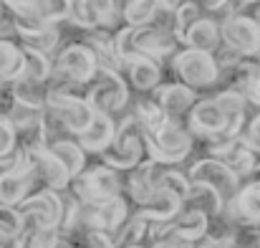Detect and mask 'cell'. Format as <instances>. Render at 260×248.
I'll list each match as a JSON object with an SVG mask.
<instances>
[{
  "label": "cell",
  "mask_w": 260,
  "mask_h": 248,
  "mask_svg": "<svg viewBox=\"0 0 260 248\" xmlns=\"http://www.w3.org/2000/svg\"><path fill=\"white\" fill-rule=\"evenodd\" d=\"M20 215V233H33L41 228H58L63 215V200L56 190H38L28 195L18 208Z\"/></svg>",
  "instance_id": "8"
},
{
  "label": "cell",
  "mask_w": 260,
  "mask_h": 248,
  "mask_svg": "<svg viewBox=\"0 0 260 248\" xmlns=\"http://www.w3.org/2000/svg\"><path fill=\"white\" fill-rule=\"evenodd\" d=\"M69 190L86 205H99V203H106L111 198H119L121 195V177L116 170L106 167L104 162H93L86 165V170L71 180Z\"/></svg>",
  "instance_id": "7"
},
{
  "label": "cell",
  "mask_w": 260,
  "mask_h": 248,
  "mask_svg": "<svg viewBox=\"0 0 260 248\" xmlns=\"http://www.w3.org/2000/svg\"><path fill=\"white\" fill-rule=\"evenodd\" d=\"M23 76V48L18 41H0V89H10Z\"/></svg>",
  "instance_id": "24"
},
{
  "label": "cell",
  "mask_w": 260,
  "mask_h": 248,
  "mask_svg": "<svg viewBox=\"0 0 260 248\" xmlns=\"http://www.w3.org/2000/svg\"><path fill=\"white\" fill-rule=\"evenodd\" d=\"M184 175H187V180H189L192 185H202V187L215 190L217 198H220L225 205L238 195V190H240V185H243V180H240L230 167L222 165V162L215 160V157H207V155H202L200 160H194Z\"/></svg>",
  "instance_id": "9"
},
{
  "label": "cell",
  "mask_w": 260,
  "mask_h": 248,
  "mask_svg": "<svg viewBox=\"0 0 260 248\" xmlns=\"http://www.w3.org/2000/svg\"><path fill=\"white\" fill-rule=\"evenodd\" d=\"M157 187H159V190H167L179 203H184V200L189 198V192H192V182L187 180V175H184L182 170H174V167H165V170H162Z\"/></svg>",
  "instance_id": "31"
},
{
  "label": "cell",
  "mask_w": 260,
  "mask_h": 248,
  "mask_svg": "<svg viewBox=\"0 0 260 248\" xmlns=\"http://www.w3.org/2000/svg\"><path fill=\"white\" fill-rule=\"evenodd\" d=\"M240 137L245 140V145H248L253 152H258L260 155V112L255 114V117L248 119V124H245V129H243Z\"/></svg>",
  "instance_id": "36"
},
{
  "label": "cell",
  "mask_w": 260,
  "mask_h": 248,
  "mask_svg": "<svg viewBox=\"0 0 260 248\" xmlns=\"http://www.w3.org/2000/svg\"><path fill=\"white\" fill-rule=\"evenodd\" d=\"M144 160H147V152H144V129H142V124L137 122V117L132 112L129 114H121V119H116L114 140L99 155V162H104L106 167H111L116 172H129V170H134Z\"/></svg>",
  "instance_id": "1"
},
{
  "label": "cell",
  "mask_w": 260,
  "mask_h": 248,
  "mask_svg": "<svg viewBox=\"0 0 260 248\" xmlns=\"http://www.w3.org/2000/svg\"><path fill=\"white\" fill-rule=\"evenodd\" d=\"M149 96L159 104V109L167 114V119H170V122H179V124H184V122H187L189 109H192V106H194V101L200 99L192 89H187L184 84H179V81L159 84Z\"/></svg>",
  "instance_id": "14"
},
{
  "label": "cell",
  "mask_w": 260,
  "mask_h": 248,
  "mask_svg": "<svg viewBox=\"0 0 260 248\" xmlns=\"http://www.w3.org/2000/svg\"><path fill=\"white\" fill-rule=\"evenodd\" d=\"M28 152H30V160H33V172H36L38 190H56V192L69 190L71 175L48 150L38 147V150H28Z\"/></svg>",
  "instance_id": "15"
},
{
  "label": "cell",
  "mask_w": 260,
  "mask_h": 248,
  "mask_svg": "<svg viewBox=\"0 0 260 248\" xmlns=\"http://www.w3.org/2000/svg\"><path fill=\"white\" fill-rule=\"evenodd\" d=\"M225 213L240 226H258L260 223V177L240 185L238 195L225 205Z\"/></svg>",
  "instance_id": "20"
},
{
  "label": "cell",
  "mask_w": 260,
  "mask_h": 248,
  "mask_svg": "<svg viewBox=\"0 0 260 248\" xmlns=\"http://www.w3.org/2000/svg\"><path fill=\"white\" fill-rule=\"evenodd\" d=\"M212 99L217 101V106L222 109V117H225V137L222 140L240 137L245 124H248V106H250L245 101V96L238 91H230V89H217L212 94Z\"/></svg>",
  "instance_id": "18"
},
{
  "label": "cell",
  "mask_w": 260,
  "mask_h": 248,
  "mask_svg": "<svg viewBox=\"0 0 260 248\" xmlns=\"http://www.w3.org/2000/svg\"><path fill=\"white\" fill-rule=\"evenodd\" d=\"M255 18H258V23H260V5L255 8Z\"/></svg>",
  "instance_id": "40"
},
{
  "label": "cell",
  "mask_w": 260,
  "mask_h": 248,
  "mask_svg": "<svg viewBox=\"0 0 260 248\" xmlns=\"http://www.w3.org/2000/svg\"><path fill=\"white\" fill-rule=\"evenodd\" d=\"M10 96L18 104H23V106L43 109L46 106V96H48V84H33V81H25V79H18L10 86Z\"/></svg>",
  "instance_id": "29"
},
{
  "label": "cell",
  "mask_w": 260,
  "mask_h": 248,
  "mask_svg": "<svg viewBox=\"0 0 260 248\" xmlns=\"http://www.w3.org/2000/svg\"><path fill=\"white\" fill-rule=\"evenodd\" d=\"M152 248H194V243L179 241L174 236H165V238H152Z\"/></svg>",
  "instance_id": "37"
},
{
  "label": "cell",
  "mask_w": 260,
  "mask_h": 248,
  "mask_svg": "<svg viewBox=\"0 0 260 248\" xmlns=\"http://www.w3.org/2000/svg\"><path fill=\"white\" fill-rule=\"evenodd\" d=\"M121 76L129 89H134L139 96H147L162 84V64L144 59V56H134L124 64Z\"/></svg>",
  "instance_id": "19"
},
{
  "label": "cell",
  "mask_w": 260,
  "mask_h": 248,
  "mask_svg": "<svg viewBox=\"0 0 260 248\" xmlns=\"http://www.w3.org/2000/svg\"><path fill=\"white\" fill-rule=\"evenodd\" d=\"M192 150H194V137L189 134L187 124H179V122H167L162 129L144 134L147 160H154L165 167L187 160Z\"/></svg>",
  "instance_id": "5"
},
{
  "label": "cell",
  "mask_w": 260,
  "mask_h": 248,
  "mask_svg": "<svg viewBox=\"0 0 260 248\" xmlns=\"http://www.w3.org/2000/svg\"><path fill=\"white\" fill-rule=\"evenodd\" d=\"M23 48V46H20ZM53 76V64L48 56L38 53V51H30V48H23V76L25 81L33 84H48Z\"/></svg>",
  "instance_id": "27"
},
{
  "label": "cell",
  "mask_w": 260,
  "mask_h": 248,
  "mask_svg": "<svg viewBox=\"0 0 260 248\" xmlns=\"http://www.w3.org/2000/svg\"><path fill=\"white\" fill-rule=\"evenodd\" d=\"M15 152H18V134L13 124L5 117H0V170H8L13 165Z\"/></svg>",
  "instance_id": "32"
},
{
  "label": "cell",
  "mask_w": 260,
  "mask_h": 248,
  "mask_svg": "<svg viewBox=\"0 0 260 248\" xmlns=\"http://www.w3.org/2000/svg\"><path fill=\"white\" fill-rule=\"evenodd\" d=\"M10 104H13L10 89H0V117H5V112L10 109Z\"/></svg>",
  "instance_id": "39"
},
{
  "label": "cell",
  "mask_w": 260,
  "mask_h": 248,
  "mask_svg": "<svg viewBox=\"0 0 260 248\" xmlns=\"http://www.w3.org/2000/svg\"><path fill=\"white\" fill-rule=\"evenodd\" d=\"M179 210H182V203L174 195H170L167 190H159L157 187V192L144 205H139L137 215H142L144 221H149L154 226H162V223H170Z\"/></svg>",
  "instance_id": "22"
},
{
  "label": "cell",
  "mask_w": 260,
  "mask_h": 248,
  "mask_svg": "<svg viewBox=\"0 0 260 248\" xmlns=\"http://www.w3.org/2000/svg\"><path fill=\"white\" fill-rule=\"evenodd\" d=\"M84 99L96 114H109L116 119L119 114L126 112V106L132 101V91H129L121 74L96 69L93 79L84 86Z\"/></svg>",
  "instance_id": "3"
},
{
  "label": "cell",
  "mask_w": 260,
  "mask_h": 248,
  "mask_svg": "<svg viewBox=\"0 0 260 248\" xmlns=\"http://www.w3.org/2000/svg\"><path fill=\"white\" fill-rule=\"evenodd\" d=\"M51 64H53V76H51L53 81H61L66 86H76V89H84L93 79L96 69H99L91 48L81 38L61 43V48L53 53Z\"/></svg>",
  "instance_id": "4"
},
{
  "label": "cell",
  "mask_w": 260,
  "mask_h": 248,
  "mask_svg": "<svg viewBox=\"0 0 260 248\" xmlns=\"http://www.w3.org/2000/svg\"><path fill=\"white\" fill-rule=\"evenodd\" d=\"M43 109H48L74 140L86 132L88 124L96 117V112L88 106L86 99L81 94H76V86H66L53 79L48 81V96H46Z\"/></svg>",
  "instance_id": "2"
},
{
  "label": "cell",
  "mask_w": 260,
  "mask_h": 248,
  "mask_svg": "<svg viewBox=\"0 0 260 248\" xmlns=\"http://www.w3.org/2000/svg\"><path fill=\"white\" fill-rule=\"evenodd\" d=\"M245 101L260 109V76H258V79H255L253 84H250V89L245 91Z\"/></svg>",
  "instance_id": "38"
},
{
  "label": "cell",
  "mask_w": 260,
  "mask_h": 248,
  "mask_svg": "<svg viewBox=\"0 0 260 248\" xmlns=\"http://www.w3.org/2000/svg\"><path fill=\"white\" fill-rule=\"evenodd\" d=\"M61 241L58 228H41L33 233H20L18 236V248H56Z\"/></svg>",
  "instance_id": "33"
},
{
  "label": "cell",
  "mask_w": 260,
  "mask_h": 248,
  "mask_svg": "<svg viewBox=\"0 0 260 248\" xmlns=\"http://www.w3.org/2000/svg\"><path fill=\"white\" fill-rule=\"evenodd\" d=\"M134 117H137V122L142 124V129H144V134H149V132H157V129H162L170 119H167V114L159 109V104L147 94V96H139L137 99V104H134V112H132Z\"/></svg>",
  "instance_id": "26"
},
{
  "label": "cell",
  "mask_w": 260,
  "mask_h": 248,
  "mask_svg": "<svg viewBox=\"0 0 260 248\" xmlns=\"http://www.w3.org/2000/svg\"><path fill=\"white\" fill-rule=\"evenodd\" d=\"M165 165L154 162V160H144L134 170L126 172V182L121 185L129 195V200H134L137 205H144L154 192H157V182H159V175H162Z\"/></svg>",
  "instance_id": "16"
},
{
  "label": "cell",
  "mask_w": 260,
  "mask_h": 248,
  "mask_svg": "<svg viewBox=\"0 0 260 248\" xmlns=\"http://www.w3.org/2000/svg\"><path fill=\"white\" fill-rule=\"evenodd\" d=\"M170 69L174 74V81L184 84L187 89H192L197 96L220 81V69L215 64L212 53H202V51H192V48H179L170 59Z\"/></svg>",
  "instance_id": "6"
},
{
  "label": "cell",
  "mask_w": 260,
  "mask_h": 248,
  "mask_svg": "<svg viewBox=\"0 0 260 248\" xmlns=\"http://www.w3.org/2000/svg\"><path fill=\"white\" fill-rule=\"evenodd\" d=\"M132 46H134V56H144L157 64H165L182 48V43L174 33H167L157 25L132 28Z\"/></svg>",
  "instance_id": "13"
},
{
  "label": "cell",
  "mask_w": 260,
  "mask_h": 248,
  "mask_svg": "<svg viewBox=\"0 0 260 248\" xmlns=\"http://www.w3.org/2000/svg\"><path fill=\"white\" fill-rule=\"evenodd\" d=\"M202 18H205L202 3H179V10H177V38H179V43H182L184 33Z\"/></svg>",
  "instance_id": "34"
},
{
  "label": "cell",
  "mask_w": 260,
  "mask_h": 248,
  "mask_svg": "<svg viewBox=\"0 0 260 248\" xmlns=\"http://www.w3.org/2000/svg\"><path fill=\"white\" fill-rule=\"evenodd\" d=\"M157 10V0H129L121 8V20L129 28H144L152 25Z\"/></svg>",
  "instance_id": "30"
},
{
  "label": "cell",
  "mask_w": 260,
  "mask_h": 248,
  "mask_svg": "<svg viewBox=\"0 0 260 248\" xmlns=\"http://www.w3.org/2000/svg\"><path fill=\"white\" fill-rule=\"evenodd\" d=\"M207 157L220 160L222 165H228L240 180L253 175L260 167V155L253 152L243 137H233V140H217V142H205L202 145Z\"/></svg>",
  "instance_id": "11"
},
{
  "label": "cell",
  "mask_w": 260,
  "mask_h": 248,
  "mask_svg": "<svg viewBox=\"0 0 260 248\" xmlns=\"http://www.w3.org/2000/svg\"><path fill=\"white\" fill-rule=\"evenodd\" d=\"M182 46L184 48H192V51H202V53H217V48L222 46V38H220V25H215L212 20L202 18L197 20L182 38Z\"/></svg>",
  "instance_id": "23"
},
{
  "label": "cell",
  "mask_w": 260,
  "mask_h": 248,
  "mask_svg": "<svg viewBox=\"0 0 260 248\" xmlns=\"http://www.w3.org/2000/svg\"><path fill=\"white\" fill-rule=\"evenodd\" d=\"M124 248H144V246H124Z\"/></svg>",
  "instance_id": "41"
},
{
  "label": "cell",
  "mask_w": 260,
  "mask_h": 248,
  "mask_svg": "<svg viewBox=\"0 0 260 248\" xmlns=\"http://www.w3.org/2000/svg\"><path fill=\"white\" fill-rule=\"evenodd\" d=\"M184 124H187L189 134L202 142H215V140L225 137V117H222V109L217 106V101L212 99V94L200 96L194 101Z\"/></svg>",
  "instance_id": "12"
},
{
  "label": "cell",
  "mask_w": 260,
  "mask_h": 248,
  "mask_svg": "<svg viewBox=\"0 0 260 248\" xmlns=\"http://www.w3.org/2000/svg\"><path fill=\"white\" fill-rule=\"evenodd\" d=\"M182 205H184V208H192V210H200V213H205L207 218L220 215V213L225 210V203L217 198V192L210 190V187H202V185H192V192H189V198H187Z\"/></svg>",
  "instance_id": "28"
},
{
  "label": "cell",
  "mask_w": 260,
  "mask_h": 248,
  "mask_svg": "<svg viewBox=\"0 0 260 248\" xmlns=\"http://www.w3.org/2000/svg\"><path fill=\"white\" fill-rule=\"evenodd\" d=\"M48 152L61 162V165L66 167V172L71 175V180L74 177H79L88 165V155L81 150V145L71 137V140H61V142H56L53 147H48Z\"/></svg>",
  "instance_id": "25"
},
{
  "label": "cell",
  "mask_w": 260,
  "mask_h": 248,
  "mask_svg": "<svg viewBox=\"0 0 260 248\" xmlns=\"http://www.w3.org/2000/svg\"><path fill=\"white\" fill-rule=\"evenodd\" d=\"M222 46L240 53L243 59H258L260 56V23L255 18V10H245L233 15L220 28Z\"/></svg>",
  "instance_id": "10"
},
{
  "label": "cell",
  "mask_w": 260,
  "mask_h": 248,
  "mask_svg": "<svg viewBox=\"0 0 260 248\" xmlns=\"http://www.w3.org/2000/svg\"><path fill=\"white\" fill-rule=\"evenodd\" d=\"M114 132H116V119H114V117H109V114H96V117H93V122L88 124L86 132L76 137V142L81 145V150H84L86 155L99 157V155L111 145Z\"/></svg>",
  "instance_id": "21"
},
{
  "label": "cell",
  "mask_w": 260,
  "mask_h": 248,
  "mask_svg": "<svg viewBox=\"0 0 260 248\" xmlns=\"http://www.w3.org/2000/svg\"><path fill=\"white\" fill-rule=\"evenodd\" d=\"M15 41L23 48H30L53 59V53L61 48L63 33H61V25H18L15 23Z\"/></svg>",
  "instance_id": "17"
},
{
  "label": "cell",
  "mask_w": 260,
  "mask_h": 248,
  "mask_svg": "<svg viewBox=\"0 0 260 248\" xmlns=\"http://www.w3.org/2000/svg\"><path fill=\"white\" fill-rule=\"evenodd\" d=\"M0 233H5L10 238H18L20 236V215H18L15 208L0 205Z\"/></svg>",
  "instance_id": "35"
}]
</instances>
